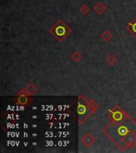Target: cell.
<instances>
[{"label": "cell", "mask_w": 136, "mask_h": 153, "mask_svg": "<svg viewBox=\"0 0 136 153\" xmlns=\"http://www.w3.org/2000/svg\"><path fill=\"white\" fill-rule=\"evenodd\" d=\"M122 123L112 122L105 128V129L108 130V132H106V134L108 137L115 136L112 140L120 149L124 150L123 148H132L136 144V133H134L133 130L129 126Z\"/></svg>", "instance_id": "obj_1"}, {"label": "cell", "mask_w": 136, "mask_h": 153, "mask_svg": "<svg viewBox=\"0 0 136 153\" xmlns=\"http://www.w3.org/2000/svg\"><path fill=\"white\" fill-rule=\"evenodd\" d=\"M76 112L78 115V121L80 124L84 123L90 117L91 114H92L89 108V101L83 95H80L78 97Z\"/></svg>", "instance_id": "obj_2"}, {"label": "cell", "mask_w": 136, "mask_h": 153, "mask_svg": "<svg viewBox=\"0 0 136 153\" xmlns=\"http://www.w3.org/2000/svg\"><path fill=\"white\" fill-rule=\"evenodd\" d=\"M50 33L57 41L62 42L70 34L71 30L64 22L60 20L53 25L50 30Z\"/></svg>", "instance_id": "obj_3"}, {"label": "cell", "mask_w": 136, "mask_h": 153, "mask_svg": "<svg viewBox=\"0 0 136 153\" xmlns=\"http://www.w3.org/2000/svg\"><path fill=\"white\" fill-rule=\"evenodd\" d=\"M108 117L111 119L112 122L114 123H122L123 122L128 116L124 112L122 108L116 107L112 109L108 113Z\"/></svg>", "instance_id": "obj_4"}, {"label": "cell", "mask_w": 136, "mask_h": 153, "mask_svg": "<svg viewBox=\"0 0 136 153\" xmlns=\"http://www.w3.org/2000/svg\"><path fill=\"white\" fill-rule=\"evenodd\" d=\"M32 100L33 99L30 97V95L25 93L23 89L19 93L18 95L15 98V103L17 105H21V106H28L32 102Z\"/></svg>", "instance_id": "obj_5"}, {"label": "cell", "mask_w": 136, "mask_h": 153, "mask_svg": "<svg viewBox=\"0 0 136 153\" xmlns=\"http://www.w3.org/2000/svg\"><path fill=\"white\" fill-rule=\"evenodd\" d=\"M81 141H82V143L86 146V147H91V146L92 145L93 143H95V139L92 136V135L91 133H86L84 136L81 138Z\"/></svg>", "instance_id": "obj_6"}, {"label": "cell", "mask_w": 136, "mask_h": 153, "mask_svg": "<svg viewBox=\"0 0 136 153\" xmlns=\"http://www.w3.org/2000/svg\"><path fill=\"white\" fill-rule=\"evenodd\" d=\"M25 91V93H26L28 95H33L38 92V88L36 87V85L33 83H30L25 87L23 89Z\"/></svg>", "instance_id": "obj_7"}, {"label": "cell", "mask_w": 136, "mask_h": 153, "mask_svg": "<svg viewBox=\"0 0 136 153\" xmlns=\"http://www.w3.org/2000/svg\"><path fill=\"white\" fill-rule=\"evenodd\" d=\"M126 28L134 37L136 38V18H135L131 22L126 25Z\"/></svg>", "instance_id": "obj_8"}, {"label": "cell", "mask_w": 136, "mask_h": 153, "mask_svg": "<svg viewBox=\"0 0 136 153\" xmlns=\"http://www.w3.org/2000/svg\"><path fill=\"white\" fill-rule=\"evenodd\" d=\"M93 9H94V10H95L98 14H101L106 10L107 8H106V7H105L104 5L103 4L102 2H97V3L95 5V7H94Z\"/></svg>", "instance_id": "obj_9"}, {"label": "cell", "mask_w": 136, "mask_h": 153, "mask_svg": "<svg viewBox=\"0 0 136 153\" xmlns=\"http://www.w3.org/2000/svg\"><path fill=\"white\" fill-rule=\"evenodd\" d=\"M106 62L108 65H115L117 64L118 62V58L114 54H110L107 56V59H106Z\"/></svg>", "instance_id": "obj_10"}, {"label": "cell", "mask_w": 136, "mask_h": 153, "mask_svg": "<svg viewBox=\"0 0 136 153\" xmlns=\"http://www.w3.org/2000/svg\"><path fill=\"white\" fill-rule=\"evenodd\" d=\"M101 38L104 42H109L112 38V33L109 30H105L101 34Z\"/></svg>", "instance_id": "obj_11"}, {"label": "cell", "mask_w": 136, "mask_h": 153, "mask_svg": "<svg viewBox=\"0 0 136 153\" xmlns=\"http://www.w3.org/2000/svg\"><path fill=\"white\" fill-rule=\"evenodd\" d=\"M80 12H81V14H83L84 15H87L88 14H89V12H90V7H88L87 4H84L83 6H81L80 7V9H79Z\"/></svg>", "instance_id": "obj_12"}, {"label": "cell", "mask_w": 136, "mask_h": 153, "mask_svg": "<svg viewBox=\"0 0 136 153\" xmlns=\"http://www.w3.org/2000/svg\"><path fill=\"white\" fill-rule=\"evenodd\" d=\"M89 108H90L91 112H94L96 111L98 108V103L94 100H92L89 101Z\"/></svg>", "instance_id": "obj_13"}, {"label": "cell", "mask_w": 136, "mask_h": 153, "mask_svg": "<svg viewBox=\"0 0 136 153\" xmlns=\"http://www.w3.org/2000/svg\"><path fill=\"white\" fill-rule=\"evenodd\" d=\"M81 57H82V56H81V54L79 52H74L71 55V58L75 62H80L81 59Z\"/></svg>", "instance_id": "obj_14"}]
</instances>
